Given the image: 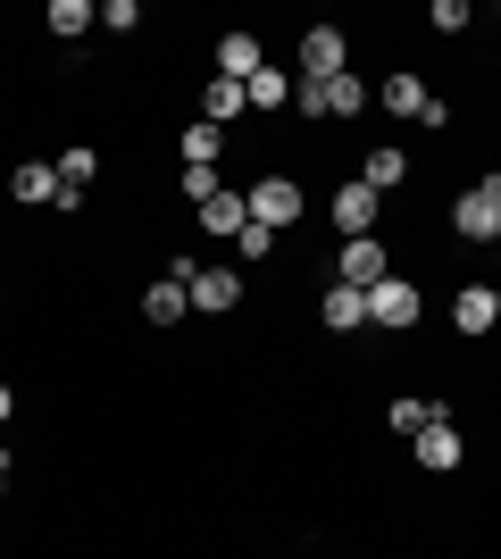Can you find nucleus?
<instances>
[{
  "label": "nucleus",
  "mask_w": 501,
  "mask_h": 559,
  "mask_svg": "<svg viewBox=\"0 0 501 559\" xmlns=\"http://www.w3.org/2000/svg\"><path fill=\"white\" fill-rule=\"evenodd\" d=\"M452 226L468 234V242H501V176H485V185H468V192H460Z\"/></svg>",
  "instance_id": "nucleus-1"
},
{
  "label": "nucleus",
  "mask_w": 501,
  "mask_h": 559,
  "mask_svg": "<svg viewBox=\"0 0 501 559\" xmlns=\"http://www.w3.org/2000/svg\"><path fill=\"white\" fill-rule=\"evenodd\" d=\"M334 75H351V50H343L334 25H310L301 34V84H334Z\"/></svg>",
  "instance_id": "nucleus-2"
},
{
  "label": "nucleus",
  "mask_w": 501,
  "mask_h": 559,
  "mask_svg": "<svg viewBox=\"0 0 501 559\" xmlns=\"http://www.w3.org/2000/svg\"><path fill=\"white\" fill-rule=\"evenodd\" d=\"M242 201H251V226H293V217H301V185H293V176H260V185L242 192Z\"/></svg>",
  "instance_id": "nucleus-3"
},
{
  "label": "nucleus",
  "mask_w": 501,
  "mask_h": 559,
  "mask_svg": "<svg viewBox=\"0 0 501 559\" xmlns=\"http://www.w3.org/2000/svg\"><path fill=\"white\" fill-rule=\"evenodd\" d=\"M418 309H427V301H418V284H402V276L368 284V326H393V334H402V326H418Z\"/></svg>",
  "instance_id": "nucleus-4"
},
{
  "label": "nucleus",
  "mask_w": 501,
  "mask_h": 559,
  "mask_svg": "<svg viewBox=\"0 0 501 559\" xmlns=\"http://www.w3.org/2000/svg\"><path fill=\"white\" fill-rule=\"evenodd\" d=\"M393 267H384V242L377 234H359V242H343V259H334V284H351V293H368V284H384Z\"/></svg>",
  "instance_id": "nucleus-5"
},
{
  "label": "nucleus",
  "mask_w": 501,
  "mask_h": 559,
  "mask_svg": "<svg viewBox=\"0 0 501 559\" xmlns=\"http://www.w3.org/2000/svg\"><path fill=\"white\" fill-rule=\"evenodd\" d=\"M192 309H201V318H226V309L242 301V267H192Z\"/></svg>",
  "instance_id": "nucleus-6"
},
{
  "label": "nucleus",
  "mask_w": 501,
  "mask_h": 559,
  "mask_svg": "<svg viewBox=\"0 0 501 559\" xmlns=\"http://www.w3.org/2000/svg\"><path fill=\"white\" fill-rule=\"evenodd\" d=\"M377 210H384V192H368V185H343V192H334V226H343V242L377 234Z\"/></svg>",
  "instance_id": "nucleus-7"
},
{
  "label": "nucleus",
  "mask_w": 501,
  "mask_h": 559,
  "mask_svg": "<svg viewBox=\"0 0 501 559\" xmlns=\"http://www.w3.org/2000/svg\"><path fill=\"white\" fill-rule=\"evenodd\" d=\"M452 326L460 334H493L501 326V284H468V293L452 301Z\"/></svg>",
  "instance_id": "nucleus-8"
},
{
  "label": "nucleus",
  "mask_w": 501,
  "mask_h": 559,
  "mask_svg": "<svg viewBox=\"0 0 501 559\" xmlns=\"http://www.w3.org/2000/svg\"><path fill=\"white\" fill-rule=\"evenodd\" d=\"M460 460H468V443H460V426H452V418L418 435V467H427V476H452Z\"/></svg>",
  "instance_id": "nucleus-9"
},
{
  "label": "nucleus",
  "mask_w": 501,
  "mask_h": 559,
  "mask_svg": "<svg viewBox=\"0 0 501 559\" xmlns=\"http://www.w3.org/2000/svg\"><path fill=\"white\" fill-rule=\"evenodd\" d=\"M267 59H260V34H217V75H235V84H251Z\"/></svg>",
  "instance_id": "nucleus-10"
},
{
  "label": "nucleus",
  "mask_w": 501,
  "mask_h": 559,
  "mask_svg": "<svg viewBox=\"0 0 501 559\" xmlns=\"http://www.w3.org/2000/svg\"><path fill=\"white\" fill-rule=\"evenodd\" d=\"M242 109H251V93H242L235 75H210V93H201V126H235Z\"/></svg>",
  "instance_id": "nucleus-11"
},
{
  "label": "nucleus",
  "mask_w": 501,
  "mask_h": 559,
  "mask_svg": "<svg viewBox=\"0 0 501 559\" xmlns=\"http://www.w3.org/2000/svg\"><path fill=\"white\" fill-rule=\"evenodd\" d=\"M9 192L17 201H59V159H17L9 167Z\"/></svg>",
  "instance_id": "nucleus-12"
},
{
  "label": "nucleus",
  "mask_w": 501,
  "mask_h": 559,
  "mask_svg": "<svg viewBox=\"0 0 501 559\" xmlns=\"http://www.w3.org/2000/svg\"><path fill=\"white\" fill-rule=\"evenodd\" d=\"M318 318H326V334H351V326H368V293H351V284H334L326 301H318Z\"/></svg>",
  "instance_id": "nucleus-13"
},
{
  "label": "nucleus",
  "mask_w": 501,
  "mask_h": 559,
  "mask_svg": "<svg viewBox=\"0 0 501 559\" xmlns=\"http://www.w3.org/2000/svg\"><path fill=\"white\" fill-rule=\"evenodd\" d=\"M402 176H409V151H393V142L359 159V185H368V192H393V185H402Z\"/></svg>",
  "instance_id": "nucleus-14"
},
{
  "label": "nucleus",
  "mask_w": 501,
  "mask_h": 559,
  "mask_svg": "<svg viewBox=\"0 0 501 559\" xmlns=\"http://www.w3.org/2000/svg\"><path fill=\"white\" fill-rule=\"evenodd\" d=\"M184 309H192V293H184V284H176V276H159V284H151V293H143V318H151V326H176Z\"/></svg>",
  "instance_id": "nucleus-15"
},
{
  "label": "nucleus",
  "mask_w": 501,
  "mask_h": 559,
  "mask_svg": "<svg viewBox=\"0 0 501 559\" xmlns=\"http://www.w3.org/2000/svg\"><path fill=\"white\" fill-rule=\"evenodd\" d=\"M201 226L210 234H242L251 226V201H242V192H217V201H201Z\"/></svg>",
  "instance_id": "nucleus-16"
},
{
  "label": "nucleus",
  "mask_w": 501,
  "mask_h": 559,
  "mask_svg": "<svg viewBox=\"0 0 501 559\" xmlns=\"http://www.w3.org/2000/svg\"><path fill=\"white\" fill-rule=\"evenodd\" d=\"M427 84H418V75H384V109H393V117H427Z\"/></svg>",
  "instance_id": "nucleus-17"
},
{
  "label": "nucleus",
  "mask_w": 501,
  "mask_h": 559,
  "mask_svg": "<svg viewBox=\"0 0 501 559\" xmlns=\"http://www.w3.org/2000/svg\"><path fill=\"white\" fill-rule=\"evenodd\" d=\"M217 151H226V126H201V117H192L184 126V167H217Z\"/></svg>",
  "instance_id": "nucleus-18"
},
{
  "label": "nucleus",
  "mask_w": 501,
  "mask_h": 559,
  "mask_svg": "<svg viewBox=\"0 0 501 559\" xmlns=\"http://www.w3.org/2000/svg\"><path fill=\"white\" fill-rule=\"evenodd\" d=\"M84 25H100V9H84V0H50V34H59V43H75Z\"/></svg>",
  "instance_id": "nucleus-19"
},
{
  "label": "nucleus",
  "mask_w": 501,
  "mask_h": 559,
  "mask_svg": "<svg viewBox=\"0 0 501 559\" xmlns=\"http://www.w3.org/2000/svg\"><path fill=\"white\" fill-rule=\"evenodd\" d=\"M384 426L418 443V435H427V426H434V401H393V409H384Z\"/></svg>",
  "instance_id": "nucleus-20"
},
{
  "label": "nucleus",
  "mask_w": 501,
  "mask_h": 559,
  "mask_svg": "<svg viewBox=\"0 0 501 559\" xmlns=\"http://www.w3.org/2000/svg\"><path fill=\"white\" fill-rule=\"evenodd\" d=\"M242 93H251V109H285V100H293V75L260 68V75H251V84H242Z\"/></svg>",
  "instance_id": "nucleus-21"
},
{
  "label": "nucleus",
  "mask_w": 501,
  "mask_h": 559,
  "mask_svg": "<svg viewBox=\"0 0 501 559\" xmlns=\"http://www.w3.org/2000/svg\"><path fill=\"white\" fill-rule=\"evenodd\" d=\"M93 167H100V151H59V185H93Z\"/></svg>",
  "instance_id": "nucleus-22"
},
{
  "label": "nucleus",
  "mask_w": 501,
  "mask_h": 559,
  "mask_svg": "<svg viewBox=\"0 0 501 559\" xmlns=\"http://www.w3.org/2000/svg\"><path fill=\"white\" fill-rule=\"evenodd\" d=\"M427 25H434V34H460V25H468V9H460V0H434Z\"/></svg>",
  "instance_id": "nucleus-23"
},
{
  "label": "nucleus",
  "mask_w": 501,
  "mask_h": 559,
  "mask_svg": "<svg viewBox=\"0 0 501 559\" xmlns=\"http://www.w3.org/2000/svg\"><path fill=\"white\" fill-rule=\"evenodd\" d=\"M100 25H109V34H126V25H143V9H134V0H109V9H100Z\"/></svg>",
  "instance_id": "nucleus-24"
},
{
  "label": "nucleus",
  "mask_w": 501,
  "mask_h": 559,
  "mask_svg": "<svg viewBox=\"0 0 501 559\" xmlns=\"http://www.w3.org/2000/svg\"><path fill=\"white\" fill-rule=\"evenodd\" d=\"M267 242H276L267 226H242V234H235V251H242V259H267Z\"/></svg>",
  "instance_id": "nucleus-25"
},
{
  "label": "nucleus",
  "mask_w": 501,
  "mask_h": 559,
  "mask_svg": "<svg viewBox=\"0 0 501 559\" xmlns=\"http://www.w3.org/2000/svg\"><path fill=\"white\" fill-rule=\"evenodd\" d=\"M9 409H17V393H9V384H0V418H9Z\"/></svg>",
  "instance_id": "nucleus-26"
},
{
  "label": "nucleus",
  "mask_w": 501,
  "mask_h": 559,
  "mask_svg": "<svg viewBox=\"0 0 501 559\" xmlns=\"http://www.w3.org/2000/svg\"><path fill=\"white\" fill-rule=\"evenodd\" d=\"M0 492H9V451H0Z\"/></svg>",
  "instance_id": "nucleus-27"
}]
</instances>
